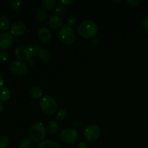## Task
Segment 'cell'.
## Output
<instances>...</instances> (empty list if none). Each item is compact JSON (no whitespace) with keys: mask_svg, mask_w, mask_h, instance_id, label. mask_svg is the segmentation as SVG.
Wrapping results in <instances>:
<instances>
[{"mask_svg":"<svg viewBox=\"0 0 148 148\" xmlns=\"http://www.w3.org/2000/svg\"><path fill=\"white\" fill-rule=\"evenodd\" d=\"M78 33L85 38H93L98 31V25L92 20H85L78 26Z\"/></svg>","mask_w":148,"mask_h":148,"instance_id":"1","label":"cell"},{"mask_svg":"<svg viewBox=\"0 0 148 148\" xmlns=\"http://www.w3.org/2000/svg\"><path fill=\"white\" fill-rule=\"evenodd\" d=\"M29 135L30 140L36 143L44 141L46 137V131L44 125L41 122L33 124L29 130Z\"/></svg>","mask_w":148,"mask_h":148,"instance_id":"2","label":"cell"},{"mask_svg":"<svg viewBox=\"0 0 148 148\" xmlns=\"http://www.w3.org/2000/svg\"><path fill=\"white\" fill-rule=\"evenodd\" d=\"M40 107L46 115L51 116L57 111L58 104L53 97L46 95L40 100Z\"/></svg>","mask_w":148,"mask_h":148,"instance_id":"3","label":"cell"},{"mask_svg":"<svg viewBox=\"0 0 148 148\" xmlns=\"http://www.w3.org/2000/svg\"><path fill=\"white\" fill-rule=\"evenodd\" d=\"M59 37L61 41L66 45H72L76 39L75 30L68 25H64L59 32Z\"/></svg>","mask_w":148,"mask_h":148,"instance_id":"4","label":"cell"},{"mask_svg":"<svg viewBox=\"0 0 148 148\" xmlns=\"http://www.w3.org/2000/svg\"><path fill=\"white\" fill-rule=\"evenodd\" d=\"M100 134H101V130L99 127L95 124H91L86 127L85 130L84 137L86 141L92 143L98 140V137H100Z\"/></svg>","mask_w":148,"mask_h":148,"instance_id":"5","label":"cell"},{"mask_svg":"<svg viewBox=\"0 0 148 148\" xmlns=\"http://www.w3.org/2000/svg\"><path fill=\"white\" fill-rule=\"evenodd\" d=\"M61 140L65 143L72 144L75 143L78 138V133L75 130L67 128L64 130L60 134Z\"/></svg>","mask_w":148,"mask_h":148,"instance_id":"6","label":"cell"},{"mask_svg":"<svg viewBox=\"0 0 148 148\" xmlns=\"http://www.w3.org/2000/svg\"><path fill=\"white\" fill-rule=\"evenodd\" d=\"M10 69L12 73L17 75H24L27 74L29 71L28 66L24 62L20 61H14L11 62L10 65Z\"/></svg>","mask_w":148,"mask_h":148,"instance_id":"7","label":"cell"},{"mask_svg":"<svg viewBox=\"0 0 148 148\" xmlns=\"http://www.w3.org/2000/svg\"><path fill=\"white\" fill-rule=\"evenodd\" d=\"M26 31V25L22 21H14L12 23L10 29L11 34L14 36H21L24 35Z\"/></svg>","mask_w":148,"mask_h":148,"instance_id":"8","label":"cell"},{"mask_svg":"<svg viewBox=\"0 0 148 148\" xmlns=\"http://www.w3.org/2000/svg\"><path fill=\"white\" fill-rule=\"evenodd\" d=\"M14 39L12 35L7 32L0 33V49H6L12 45Z\"/></svg>","mask_w":148,"mask_h":148,"instance_id":"9","label":"cell"},{"mask_svg":"<svg viewBox=\"0 0 148 148\" xmlns=\"http://www.w3.org/2000/svg\"><path fill=\"white\" fill-rule=\"evenodd\" d=\"M38 35L39 40L43 43H48L51 40V33L46 27H43L39 29Z\"/></svg>","mask_w":148,"mask_h":148,"instance_id":"10","label":"cell"},{"mask_svg":"<svg viewBox=\"0 0 148 148\" xmlns=\"http://www.w3.org/2000/svg\"><path fill=\"white\" fill-rule=\"evenodd\" d=\"M14 54H15V56L19 59H20L22 61H24V62L29 61L30 59V58H31V54H30L29 51L26 48H17L15 49V51H14Z\"/></svg>","mask_w":148,"mask_h":148,"instance_id":"11","label":"cell"},{"mask_svg":"<svg viewBox=\"0 0 148 148\" xmlns=\"http://www.w3.org/2000/svg\"><path fill=\"white\" fill-rule=\"evenodd\" d=\"M63 25V19L58 15H53L48 20V25L52 29L59 28Z\"/></svg>","mask_w":148,"mask_h":148,"instance_id":"12","label":"cell"},{"mask_svg":"<svg viewBox=\"0 0 148 148\" xmlns=\"http://www.w3.org/2000/svg\"><path fill=\"white\" fill-rule=\"evenodd\" d=\"M28 95L33 99H38L43 95V90L38 86H33L29 89Z\"/></svg>","mask_w":148,"mask_h":148,"instance_id":"13","label":"cell"},{"mask_svg":"<svg viewBox=\"0 0 148 148\" xmlns=\"http://www.w3.org/2000/svg\"><path fill=\"white\" fill-rule=\"evenodd\" d=\"M38 56L40 60L45 63H48V62H50L52 58V55L50 51L48 50L47 49H45V48L40 49Z\"/></svg>","mask_w":148,"mask_h":148,"instance_id":"14","label":"cell"},{"mask_svg":"<svg viewBox=\"0 0 148 148\" xmlns=\"http://www.w3.org/2000/svg\"><path fill=\"white\" fill-rule=\"evenodd\" d=\"M11 96V91L7 87H2L0 88V101L6 102L10 99Z\"/></svg>","mask_w":148,"mask_h":148,"instance_id":"15","label":"cell"},{"mask_svg":"<svg viewBox=\"0 0 148 148\" xmlns=\"http://www.w3.org/2000/svg\"><path fill=\"white\" fill-rule=\"evenodd\" d=\"M59 129V124L55 120H51L47 124V131L49 134H55L58 132Z\"/></svg>","mask_w":148,"mask_h":148,"instance_id":"16","label":"cell"},{"mask_svg":"<svg viewBox=\"0 0 148 148\" xmlns=\"http://www.w3.org/2000/svg\"><path fill=\"white\" fill-rule=\"evenodd\" d=\"M26 49L29 51V52L31 54V56H36L39 54V52L40 51V46L36 43H29L27 46Z\"/></svg>","mask_w":148,"mask_h":148,"instance_id":"17","label":"cell"},{"mask_svg":"<svg viewBox=\"0 0 148 148\" xmlns=\"http://www.w3.org/2000/svg\"><path fill=\"white\" fill-rule=\"evenodd\" d=\"M41 5L45 11H49L56 8V1L55 0H43L41 1Z\"/></svg>","mask_w":148,"mask_h":148,"instance_id":"18","label":"cell"},{"mask_svg":"<svg viewBox=\"0 0 148 148\" xmlns=\"http://www.w3.org/2000/svg\"><path fill=\"white\" fill-rule=\"evenodd\" d=\"M38 148H60L59 145L51 140H44L38 145Z\"/></svg>","mask_w":148,"mask_h":148,"instance_id":"19","label":"cell"},{"mask_svg":"<svg viewBox=\"0 0 148 148\" xmlns=\"http://www.w3.org/2000/svg\"><path fill=\"white\" fill-rule=\"evenodd\" d=\"M10 24V20L7 16L2 15L0 17V30H6L9 27Z\"/></svg>","mask_w":148,"mask_h":148,"instance_id":"20","label":"cell"},{"mask_svg":"<svg viewBox=\"0 0 148 148\" xmlns=\"http://www.w3.org/2000/svg\"><path fill=\"white\" fill-rule=\"evenodd\" d=\"M32 140L29 138H23L19 143V148H31Z\"/></svg>","mask_w":148,"mask_h":148,"instance_id":"21","label":"cell"},{"mask_svg":"<svg viewBox=\"0 0 148 148\" xmlns=\"http://www.w3.org/2000/svg\"><path fill=\"white\" fill-rule=\"evenodd\" d=\"M48 14L44 10H38L37 12V14H36V19L38 22L40 23H43V21L46 20V19L47 18Z\"/></svg>","mask_w":148,"mask_h":148,"instance_id":"22","label":"cell"},{"mask_svg":"<svg viewBox=\"0 0 148 148\" xmlns=\"http://www.w3.org/2000/svg\"><path fill=\"white\" fill-rule=\"evenodd\" d=\"M10 140L5 135H0V148H7L9 145Z\"/></svg>","mask_w":148,"mask_h":148,"instance_id":"23","label":"cell"},{"mask_svg":"<svg viewBox=\"0 0 148 148\" xmlns=\"http://www.w3.org/2000/svg\"><path fill=\"white\" fill-rule=\"evenodd\" d=\"M66 114H67V112H66V110L65 108H60L59 110H58L57 113H56V118L58 120L64 119L66 116Z\"/></svg>","mask_w":148,"mask_h":148,"instance_id":"24","label":"cell"},{"mask_svg":"<svg viewBox=\"0 0 148 148\" xmlns=\"http://www.w3.org/2000/svg\"><path fill=\"white\" fill-rule=\"evenodd\" d=\"M77 22V18L75 15L69 16L66 19V23H67V25L69 26V27L75 26L76 25Z\"/></svg>","mask_w":148,"mask_h":148,"instance_id":"25","label":"cell"},{"mask_svg":"<svg viewBox=\"0 0 148 148\" xmlns=\"http://www.w3.org/2000/svg\"><path fill=\"white\" fill-rule=\"evenodd\" d=\"M23 3V1H22V0H20V1H14V0H12V1H10V6L13 10H17V9L20 8L21 7Z\"/></svg>","mask_w":148,"mask_h":148,"instance_id":"26","label":"cell"},{"mask_svg":"<svg viewBox=\"0 0 148 148\" xmlns=\"http://www.w3.org/2000/svg\"><path fill=\"white\" fill-rule=\"evenodd\" d=\"M64 12H65L64 7L62 5L57 6V7H56L54 10L55 15L61 16V15H62V14H64Z\"/></svg>","mask_w":148,"mask_h":148,"instance_id":"27","label":"cell"},{"mask_svg":"<svg viewBox=\"0 0 148 148\" xmlns=\"http://www.w3.org/2000/svg\"><path fill=\"white\" fill-rule=\"evenodd\" d=\"M10 59V56L8 53L4 51H0V61L2 62H8Z\"/></svg>","mask_w":148,"mask_h":148,"instance_id":"28","label":"cell"},{"mask_svg":"<svg viewBox=\"0 0 148 148\" xmlns=\"http://www.w3.org/2000/svg\"><path fill=\"white\" fill-rule=\"evenodd\" d=\"M127 3L132 7H138L141 4V1H140V0H128V1H127Z\"/></svg>","mask_w":148,"mask_h":148,"instance_id":"29","label":"cell"},{"mask_svg":"<svg viewBox=\"0 0 148 148\" xmlns=\"http://www.w3.org/2000/svg\"><path fill=\"white\" fill-rule=\"evenodd\" d=\"M142 25H143V28H144V30H145L147 33H148V15L145 16V17L143 19Z\"/></svg>","mask_w":148,"mask_h":148,"instance_id":"30","label":"cell"},{"mask_svg":"<svg viewBox=\"0 0 148 148\" xmlns=\"http://www.w3.org/2000/svg\"><path fill=\"white\" fill-rule=\"evenodd\" d=\"M73 2V0H60V1H59V3H60L62 6L69 5V4H72Z\"/></svg>","mask_w":148,"mask_h":148,"instance_id":"31","label":"cell"},{"mask_svg":"<svg viewBox=\"0 0 148 148\" xmlns=\"http://www.w3.org/2000/svg\"><path fill=\"white\" fill-rule=\"evenodd\" d=\"M77 148H89V147H88V145L86 142H81V143L78 145Z\"/></svg>","mask_w":148,"mask_h":148,"instance_id":"32","label":"cell"},{"mask_svg":"<svg viewBox=\"0 0 148 148\" xmlns=\"http://www.w3.org/2000/svg\"><path fill=\"white\" fill-rule=\"evenodd\" d=\"M98 39L96 38H94L92 39V40L91 41V45H92V46H93V47H97L98 46Z\"/></svg>","mask_w":148,"mask_h":148,"instance_id":"33","label":"cell"},{"mask_svg":"<svg viewBox=\"0 0 148 148\" xmlns=\"http://www.w3.org/2000/svg\"><path fill=\"white\" fill-rule=\"evenodd\" d=\"M3 85H4V77L2 75L0 74V88H2Z\"/></svg>","mask_w":148,"mask_h":148,"instance_id":"34","label":"cell"},{"mask_svg":"<svg viewBox=\"0 0 148 148\" xmlns=\"http://www.w3.org/2000/svg\"><path fill=\"white\" fill-rule=\"evenodd\" d=\"M4 109V104H3L2 102H1V101H0V113L3 112Z\"/></svg>","mask_w":148,"mask_h":148,"instance_id":"35","label":"cell"}]
</instances>
